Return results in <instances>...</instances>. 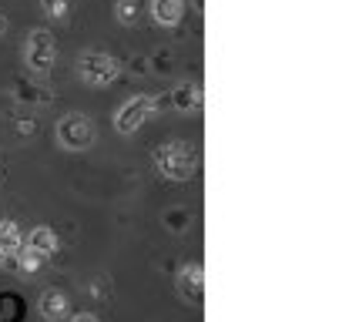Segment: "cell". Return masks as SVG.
Returning a JSON list of instances; mask_svg holds the SVG:
<instances>
[{"mask_svg": "<svg viewBox=\"0 0 359 322\" xmlns=\"http://www.w3.org/2000/svg\"><path fill=\"white\" fill-rule=\"evenodd\" d=\"M161 175H168L172 182H185L195 175V152L188 148L185 141H172V145H161L155 154Z\"/></svg>", "mask_w": 359, "mask_h": 322, "instance_id": "obj_1", "label": "cell"}, {"mask_svg": "<svg viewBox=\"0 0 359 322\" xmlns=\"http://www.w3.org/2000/svg\"><path fill=\"white\" fill-rule=\"evenodd\" d=\"M94 138H97V128L84 114H64L61 121H57V141H61L64 148H71V152L91 148Z\"/></svg>", "mask_w": 359, "mask_h": 322, "instance_id": "obj_2", "label": "cell"}, {"mask_svg": "<svg viewBox=\"0 0 359 322\" xmlns=\"http://www.w3.org/2000/svg\"><path fill=\"white\" fill-rule=\"evenodd\" d=\"M118 61L111 58V54H101V51H84L78 61V74L91 84V88H104V84H111L114 77H118Z\"/></svg>", "mask_w": 359, "mask_h": 322, "instance_id": "obj_3", "label": "cell"}, {"mask_svg": "<svg viewBox=\"0 0 359 322\" xmlns=\"http://www.w3.org/2000/svg\"><path fill=\"white\" fill-rule=\"evenodd\" d=\"M24 58H27L31 71L47 74L54 67V37H50V31H31L27 44H24Z\"/></svg>", "mask_w": 359, "mask_h": 322, "instance_id": "obj_4", "label": "cell"}, {"mask_svg": "<svg viewBox=\"0 0 359 322\" xmlns=\"http://www.w3.org/2000/svg\"><path fill=\"white\" fill-rule=\"evenodd\" d=\"M151 114H155V98H131V101H125V107L114 114V128H118L121 135H135Z\"/></svg>", "mask_w": 359, "mask_h": 322, "instance_id": "obj_5", "label": "cell"}, {"mask_svg": "<svg viewBox=\"0 0 359 322\" xmlns=\"http://www.w3.org/2000/svg\"><path fill=\"white\" fill-rule=\"evenodd\" d=\"M185 14V0H151V17L161 27H175Z\"/></svg>", "mask_w": 359, "mask_h": 322, "instance_id": "obj_6", "label": "cell"}, {"mask_svg": "<svg viewBox=\"0 0 359 322\" xmlns=\"http://www.w3.org/2000/svg\"><path fill=\"white\" fill-rule=\"evenodd\" d=\"M20 252V232L14 222H0V262L11 265L14 255Z\"/></svg>", "mask_w": 359, "mask_h": 322, "instance_id": "obj_7", "label": "cell"}, {"mask_svg": "<svg viewBox=\"0 0 359 322\" xmlns=\"http://www.w3.org/2000/svg\"><path fill=\"white\" fill-rule=\"evenodd\" d=\"M27 248L41 252V255H50V252L57 248V235H54L50 229H44V225H41V229H34V232H31V246H27Z\"/></svg>", "mask_w": 359, "mask_h": 322, "instance_id": "obj_8", "label": "cell"}, {"mask_svg": "<svg viewBox=\"0 0 359 322\" xmlns=\"http://www.w3.org/2000/svg\"><path fill=\"white\" fill-rule=\"evenodd\" d=\"M41 312H44L47 319H64V312H67V299L57 295V292H47L44 299H41Z\"/></svg>", "mask_w": 359, "mask_h": 322, "instance_id": "obj_9", "label": "cell"}, {"mask_svg": "<svg viewBox=\"0 0 359 322\" xmlns=\"http://www.w3.org/2000/svg\"><path fill=\"white\" fill-rule=\"evenodd\" d=\"M17 98H20L24 105H47V101H50V91L41 88V84H20V88H17Z\"/></svg>", "mask_w": 359, "mask_h": 322, "instance_id": "obj_10", "label": "cell"}, {"mask_svg": "<svg viewBox=\"0 0 359 322\" xmlns=\"http://www.w3.org/2000/svg\"><path fill=\"white\" fill-rule=\"evenodd\" d=\"M138 0H118V7H114V14H118V20L121 24H135L138 20Z\"/></svg>", "mask_w": 359, "mask_h": 322, "instance_id": "obj_11", "label": "cell"}, {"mask_svg": "<svg viewBox=\"0 0 359 322\" xmlns=\"http://www.w3.org/2000/svg\"><path fill=\"white\" fill-rule=\"evenodd\" d=\"M41 7H44L47 17H67V11H71L67 0H41Z\"/></svg>", "mask_w": 359, "mask_h": 322, "instance_id": "obj_12", "label": "cell"}, {"mask_svg": "<svg viewBox=\"0 0 359 322\" xmlns=\"http://www.w3.org/2000/svg\"><path fill=\"white\" fill-rule=\"evenodd\" d=\"M185 289L195 295V292H202V269H195V265H188L185 269Z\"/></svg>", "mask_w": 359, "mask_h": 322, "instance_id": "obj_13", "label": "cell"}, {"mask_svg": "<svg viewBox=\"0 0 359 322\" xmlns=\"http://www.w3.org/2000/svg\"><path fill=\"white\" fill-rule=\"evenodd\" d=\"M17 131L20 135H31V131H37V121L34 118H17Z\"/></svg>", "mask_w": 359, "mask_h": 322, "instance_id": "obj_14", "label": "cell"}, {"mask_svg": "<svg viewBox=\"0 0 359 322\" xmlns=\"http://www.w3.org/2000/svg\"><path fill=\"white\" fill-rule=\"evenodd\" d=\"M74 322H97L94 316H88V312H81V316H74Z\"/></svg>", "mask_w": 359, "mask_h": 322, "instance_id": "obj_15", "label": "cell"}, {"mask_svg": "<svg viewBox=\"0 0 359 322\" xmlns=\"http://www.w3.org/2000/svg\"><path fill=\"white\" fill-rule=\"evenodd\" d=\"M4 31H7V17L0 14V34H4Z\"/></svg>", "mask_w": 359, "mask_h": 322, "instance_id": "obj_16", "label": "cell"}]
</instances>
